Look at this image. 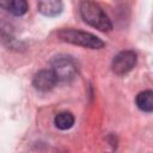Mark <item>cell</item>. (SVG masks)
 I'll list each match as a JSON object with an SVG mask.
<instances>
[{
  "label": "cell",
  "mask_w": 153,
  "mask_h": 153,
  "mask_svg": "<svg viewBox=\"0 0 153 153\" xmlns=\"http://www.w3.org/2000/svg\"><path fill=\"white\" fill-rule=\"evenodd\" d=\"M54 124L56 126V128H59L61 130H67V129L73 127L74 116L71 112H67V111L59 112L54 118Z\"/></svg>",
  "instance_id": "obj_9"
},
{
  "label": "cell",
  "mask_w": 153,
  "mask_h": 153,
  "mask_svg": "<svg viewBox=\"0 0 153 153\" xmlns=\"http://www.w3.org/2000/svg\"><path fill=\"white\" fill-rule=\"evenodd\" d=\"M57 36L63 42L80 45L84 48L100 49L104 47V42L97 36L90 32H85V31H80L75 29H62L57 32Z\"/></svg>",
  "instance_id": "obj_2"
},
{
  "label": "cell",
  "mask_w": 153,
  "mask_h": 153,
  "mask_svg": "<svg viewBox=\"0 0 153 153\" xmlns=\"http://www.w3.org/2000/svg\"><path fill=\"white\" fill-rule=\"evenodd\" d=\"M0 7L13 16H23L27 11L26 0H0Z\"/></svg>",
  "instance_id": "obj_7"
},
{
  "label": "cell",
  "mask_w": 153,
  "mask_h": 153,
  "mask_svg": "<svg viewBox=\"0 0 153 153\" xmlns=\"http://www.w3.org/2000/svg\"><path fill=\"white\" fill-rule=\"evenodd\" d=\"M136 63V54L131 50L118 53L112 60V71L117 75H124L130 72Z\"/></svg>",
  "instance_id": "obj_4"
},
{
  "label": "cell",
  "mask_w": 153,
  "mask_h": 153,
  "mask_svg": "<svg viewBox=\"0 0 153 153\" xmlns=\"http://www.w3.org/2000/svg\"><path fill=\"white\" fill-rule=\"evenodd\" d=\"M57 81L59 80H57L55 73L53 72V69H43L35 74L32 85L36 90H38L41 92H47V91H50L51 88H54V86L56 85Z\"/></svg>",
  "instance_id": "obj_5"
},
{
  "label": "cell",
  "mask_w": 153,
  "mask_h": 153,
  "mask_svg": "<svg viewBox=\"0 0 153 153\" xmlns=\"http://www.w3.org/2000/svg\"><path fill=\"white\" fill-rule=\"evenodd\" d=\"M136 105L140 110L145 112H152L153 111V92L147 90L143 92H140L136 96Z\"/></svg>",
  "instance_id": "obj_8"
},
{
  "label": "cell",
  "mask_w": 153,
  "mask_h": 153,
  "mask_svg": "<svg viewBox=\"0 0 153 153\" xmlns=\"http://www.w3.org/2000/svg\"><path fill=\"white\" fill-rule=\"evenodd\" d=\"M79 10L84 22L92 27L99 31H110L112 29V24L109 17L97 2L92 0H82L80 2Z\"/></svg>",
  "instance_id": "obj_1"
},
{
  "label": "cell",
  "mask_w": 153,
  "mask_h": 153,
  "mask_svg": "<svg viewBox=\"0 0 153 153\" xmlns=\"http://www.w3.org/2000/svg\"><path fill=\"white\" fill-rule=\"evenodd\" d=\"M38 11L47 17H55L61 13L63 8L62 0H38Z\"/></svg>",
  "instance_id": "obj_6"
},
{
  "label": "cell",
  "mask_w": 153,
  "mask_h": 153,
  "mask_svg": "<svg viewBox=\"0 0 153 153\" xmlns=\"http://www.w3.org/2000/svg\"><path fill=\"white\" fill-rule=\"evenodd\" d=\"M53 72L57 80L68 81L74 78L76 73V66L69 56H56L53 61Z\"/></svg>",
  "instance_id": "obj_3"
}]
</instances>
